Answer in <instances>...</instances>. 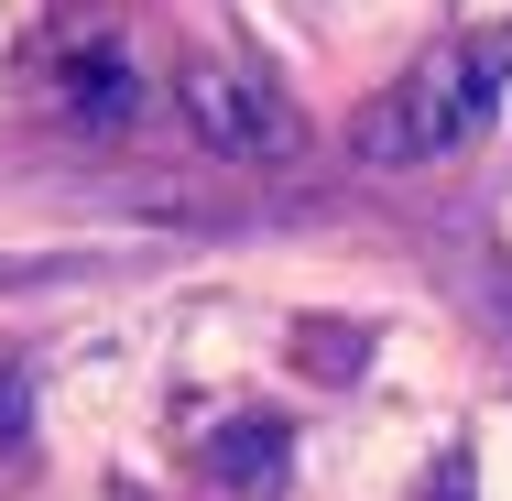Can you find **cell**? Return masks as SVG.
<instances>
[{"label": "cell", "instance_id": "obj_1", "mask_svg": "<svg viewBox=\"0 0 512 501\" xmlns=\"http://www.w3.org/2000/svg\"><path fill=\"white\" fill-rule=\"evenodd\" d=\"M502 88H512V22L436 33L404 77L360 109V131H349V142H360V164H382V175H404V164H447L458 142H480V131H491Z\"/></svg>", "mask_w": 512, "mask_h": 501}, {"label": "cell", "instance_id": "obj_2", "mask_svg": "<svg viewBox=\"0 0 512 501\" xmlns=\"http://www.w3.org/2000/svg\"><path fill=\"white\" fill-rule=\"evenodd\" d=\"M175 120L197 131L207 153H229V164H284V153L306 142L295 88H284L251 44H197V55L175 66Z\"/></svg>", "mask_w": 512, "mask_h": 501}, {"label": "cell", "instance_id": "obj_3", "mask_svg": "<svg viewBox=\"0 0 512 501\" xmlns=\"http://www.w3.org/2000/svg\"><path fill=\"white\" fill-rule=\"evenodd\" d=\"M55 120L88 131V142H109L120 120H142V66H131L120 33H77V44L55 55Z\"/></svg>", "mask_w": 512, "mask_h": 501}, {"label": "cell", "instance_id": "obj_4", "mask_svg": "<svg viewBox=\"0 0 512 501\" xmlns=\"http://www.w3.org/2000/svg\"><path fill=\"white\" fill-rule=\"evenodd\" d=\"M240 458V491H273V458H284V425H240V436H218V469Z\"/></svg>", "mask_w": 512, "mask_h": 501}]
</instances>
